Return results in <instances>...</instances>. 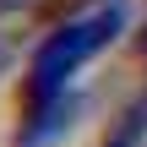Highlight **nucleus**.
I'll list each match as a JSON object with an SVG mask.
<instances>
[{"mask_svg":"<svg viewBox=\"0 0 147 147\" xmlns=\"http://www.w3.org/2000/svg\"><path fill=\"white\" fill-rule=\"evenodd\" d=\"M125 27V5L120 0H104V5H93V11H82V16H65L38 49H33V60H27V82H22V104H44V98H60L65 93V82L115 38Z\"/></svg>","mask_w":147,"mask_h":147,"instance_id":"obj_1","label":"nucleus"},{"mask_svg":"<svg viewBox=\"0 0 147 147\" xmlns=\"http://www.w3.org/2000/svg\"><path fill=\"white\" fill-rule=\"evenodd\" d=\"M82 98L76 93H60V98H44V104H22V131H16V147H49L60 131H71Z\"/></svg>","mask_w":147,"mask_h":147,"instance_id":"obj_2","label":"nucleus"},{"mask_svg":"<svg viewBox=\"0 0 147 147\" xmlns=\"http://www.w3.org/2000/svg\"><path fill=\"white\" fill-rule=\"evenodd\" d=\"M27 5H38V0H0V16H11V11H27Z\"/></svg>","mask_w":147,"mask_h":147,"instance_id":"obj_3","label":"nucleus"},{"mask_svg":"<svg viewBox=\"0 0 147 147\" xmlns=\"http://www.w3.org/2000/svg\"><path fill=\"white\" fill-rule=\"evenodd\" d=\"M5 60H11V49H5V44H0V71H5Z\"/></svg>","mask_w":147,"mask_h":147,"instance_id":"obj_4","label":"nucleus"}]
</instances>
